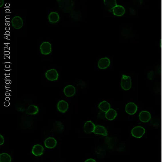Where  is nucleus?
<instances>
[{
    "instance_id": "1",
    "label": "nucleus",
    "mask_w": 162,
    "mask_h": 162,
    "mask_svg": "<svg viewBox=\"0 0 162 162\" xmlns=\"http://www.w3.org/2000/svg\"><path fill=\"white\" fill-rule=\"evenodd\" d=\"M39 50L41 54L43 55H48L51 54L52 51L51 44L50 42L47 41L43 42L40 45Z\"/></svg>"
},
{
    "instance_id": "2",
    "label": "nucleus",
    "mask_w": 162,
    "mask_h": 162,
    "mask_svg": "<svg viewBox=\"0 0 162 162\" xmlns=\"http://www.w3.org/2000/svg\"><path fill=\"white\" fill-rule=\"evenodd\" d=\"M121 85L122 88L124 90H130L132 86L131 77L129 76L123 75L122 80H121Z\"/></svg>"
},
{
    "instance_id": "3",
    "label": "nucleus",
    "mask_w": 162,
    "mask_h": 162,
    "mask_svg": "<svg viewBox=\"0 0 162 162\" xmlns=\"http://www.w3.org/2000/svg\"><path fill=\"white\" fill-rule=\"evenodd\" d=\"M45 76L48 81H56L58 80L59 75L56 69H51L46 71L45 74Z\"/></svg>"
},
{
    "instance_id": "4",
    "label": "nucleus",
    "mask_w": 162,
    "mask_h": 162,
    "mask_svg": "<svg viewBox=\"0 0 162 162\" xmlns=\"http://www.w3.org/2000/svg\"><path fill=\"white\" fill-rule=\"evenodd\" d=\"M11 24L15 29H20L23 26V21L21 17L15 16L11 20Z\"/></svg>"
},
{
    "instance_id": "5",
    "label": "nucleus",
    "mask_w": 162,
    "mask_h": 162,
    "mask_svg": "<svg viewBox=\"0 0 162 162\" xmlns=\"http://www.w3.org/2000/svg\"><path fill=\"white\" fill-rule=\"evenodd\" d=\"M57 109L61 113H65L69 109V104L64 100H61L57 104Z\"/></svg>"
},
{
    "instance_id": "6",
    "label": "nucleus",
    "mask_w": 162,
    "mask_h": 162,
    "mask_svg": "<svg viewBox=\"0 0 162 162\" xmlns=\"http://www.w3.org/2000/svg\"><path fill=\"white\" fill-rule=\"evenodd\" d=\"M76 88L74 85H68L64 87L63 92L65 96L67 97H71L74 96L76 94Z\"/></svg>"
},
{
    "instance_id": "7",
    "label": "nucleus",
    "mask_w": 162,
    "mask_h": 162,
    "mask_svg": "<svg viewBox=\"0 0 162 162\" xmlns=\"http://www.w3.org/2000/svg\"><path fill=\"white\" fill-rule=\"evenodd\" d=\"M48 21L50 23L53 24V25L58 23L60 19L59 13L55 11L51 12L48 15Z\"/></svg>"
},
{
    "instance_id": "8",
    "label": "nucleus",
    "mask_w": 162,
    "mask_h": 162,
    "mask_svg": "<svg viewBox=\"0 0 162 162\" xmlns=\"http://www.w3.org/2000/svg\"><path fill=\"white\" fill-rule=\"evenodd\" d=\"M31 152L34 156L36 157L40 156L43 154L44 147L40 144L35 145L33 147Z\"/></svg>"
},
{
    "instance_id": "9",
    "label": "nucleus",
    "mask_w": 162,
    "mask_h": 162,
    "mask_svg": "<svg viewBox=\"0 0 162 162\" xmlns=\"http://www.w3.org/2000/svg\"><path fill=\"white\" fill-rule=\"evenodd\" d=\"M95 128H96V125L91 121H87L84 125V130L86 133H93Z\"/></svg>"
},
{
    "instance_id": "10",
    "label": "nucleus",
    "mask_w": 162,
    "mask_h": 162,
    "mask_svg": "<svg viewBox=\"0 0 162 162\" xmlns=\"http://www.w3.org/2000/svg\"><path fill=\"white\" fill-rule=\"evenodd\" d=\"M110 65V60L107 57L102 58L99 60L98 67L100 69H105L108 68Z\"/></svg>"
},
{
    "instance_id": "11",
    "label": "nucleus",
    "mask_w": 162,
    "mask_h": 162,
    "mask_svg": "<svg viewBox=\"0 0 162 162\" xmlns=\"http://www.w3.org/2000/svg\"><path fill=\"white\" fill-rule=\"evenodd\" d=\"M145 133V129L141 127H137L132 130L131 133L135 137L140 138L142 137Z\"/></svg>"
},
{
    "instance_id": "12",
    "label": "nucleus",
    "mask_w": 162,
    "mask_h": 162,
    "mask_svg": "<svg viewBox=\"0 0 162 162\" xmlns=\"http://www.w3.org/2000/svg\"><path fill=\"white\" fill-rule=\"evenodd\" d=\"M57 145V141L53 137L47 138L44 141V145L48 149H53Z\"/></svg>"
},
{
    "instance_id": "13",
    "label": "nucleus",
    "mask_w": 162,
    "mask_h": 162,
    "mask_svg": "<svg viewBox=\"0 0 162 162\" xmlns=\"http://www.w3.org/2000/svg\"><path fill=\"white\" fill-rule=\"evenodd\" d=\"M137 110V106L133 103H128L125 107V111L129 115H133Z\"/></svg>"
},
{
    "instance_id": "14",
    "label": "nucleus",
    "mask_w": 162,
    "mask_h": 162,
    "mask_svg": "<svg viewBox=\"0 0 162 162\" xmlns=\"http://www.w3.org/2000/svg\"><path fill=\"white\" fill-rule=\"evenodd\" d=\"M125 8L122 5H117L113 9V13L116 16H122L125 13Z\"/></svg>"
},
{
    "instance_id": "15",
    "label": "nucleus",
    "mask_w": 162,
    "mask_h": 162,
    "mask_svg": "<svg viewBox=\"0 0 162 162\" xmlns=\"http://www.w3.org/2000/svg\"><path fill=\"white\" fill-rule=\"evenodd\" d=\"M39 111V109L37 106L35 105H30L28 107V108L26 109L25 113L28 115H35L37 113H38Z\"/></svg>"
},
{
    "instance_id": "16",
    "label": "nucleus",
    "mask_w": 162,
    "mask_h": 162,
    "mask_svg": "<svg viewBox=\"0 0 162 162\" xmlns=\"http://www.w3.org/2000/svg\"><path fill=\"white\" fill-rule=\"evenodd\" d=\"M93 133L95 134L103 135V136L108 135V132H107V129L105 127L101 126V125H96Z\"/></svg>"
},
{
    "instance_id": "17",
    "label": "nucleus",
    "mask_w": 162,
    "mask_h": 162,
    "mask_svg": "<svg viewBox=\"0 0 162 162\" xmlns=\"http://www.w3.org/2000/svg\"><path fill=\"white\" fill-rule=\"evenodd\" d=\"M139 119L141 121H142L144 123H146L150 119L151 115L147 111H143L139 113Z\"/></svg>"
},
{
    "instance_id": "18",
    "label": "nucleus",
    "mask_w": 162,
    "mask_h": 162,
    "mask_svg": "<svg viewBox=\"0 0 162 162\" xmlns=\"http://www.w3.org/2000/svg\"><path fill=\"white\" fill-rule=\"evenodd\" d=\"M98 108L101 111H103L105 113H107L108 111L111 109L110 104L105 101H104L99 104Z\"/></svg>"
},
{
    "instance_id": "19",
    "label": "nucleus",
    "mask_w": 162,
    "mask_h": 162,
    "mask_svg": "<svg viewBox=\"0 0 162 162\" xmlns=\"http://www.w3.org/2000/svg\"><path fill=\"white\" fill-rule=\"evenodd\" d=\"M117 115V112L113 109H110L107 113H105V117L109 121L115 119Z\"/></svg>"
},
{
    "instance_id": "20",
    "label": "nucleus",
    "mask_w": 162,
    "mask_h": 162,
    "mask_svg": "<svg viewBox=\"0 0 162 162\" xmlns=\"http://www.w3.org/2000/svg\"><path fill=\"white\" fill-rule=\"evenodd\" d=\"M104 4L106 7L108 8V10L110 12H113V9L115 7H116L117 5V2L116 1H108L104 0Z\"/></svg>"
},
{
    "instance_id": "21",
    "label": "nucleus",
    "mask_w": 162,
    "mask_h": 162,
    "mask_svg": "<svg viewBox=\"0 0 162 162\" xmlns=\"http://www.w3.org/2000/svg\"><path fill=\"white\" fill-rule=\"evenodd\" d=\"M11 157L7 153H2L0 154V162H11Z\"/></svg>"
},
{
    "instance_id": "22",
    "label": "nucleus",
    "mask_w": 162,
    "mask_h": 162,
    "mask_svg": "<svg viewBox=\"0 0 162 162\" xmlns=\"http://www.w3.org/2000/svg\"><path fill=\"white\" fill-rule=\"evenodd\" d=\"M4 142H5V139L3 136L2 135H0V145L3 144Z\"/></svg>"
},
{
    "instance_id": "23",
    "label": "nucleus",
    "mask_w": 162,
    "mask_h": 162,
    "mask_svg": "<svg viewBox=\"0 0 162 162\" xmlns=\"http://www.w3.org/2000/svg\"><path fill=\"white\" fill-rule=\"evenodd\" d=\"M84 162H96L95 159H93V158H89L87 159Z\"/></svg>"
},
{
    "instance_id": "24",
    "label": "nucleus",
    "mask_w": 162,
    "mask_h": 162,
    "mask_svg": "<svg viewBox=\"0 0 162 162\" xmlns=\"http://www.w3.org/2000/svg\"><path fill=\"white\" fill-rule=\"evenodd\" d=\"M4 4V0H1L0 1V7H2Z\"/></svg>"
}]
</instances>
